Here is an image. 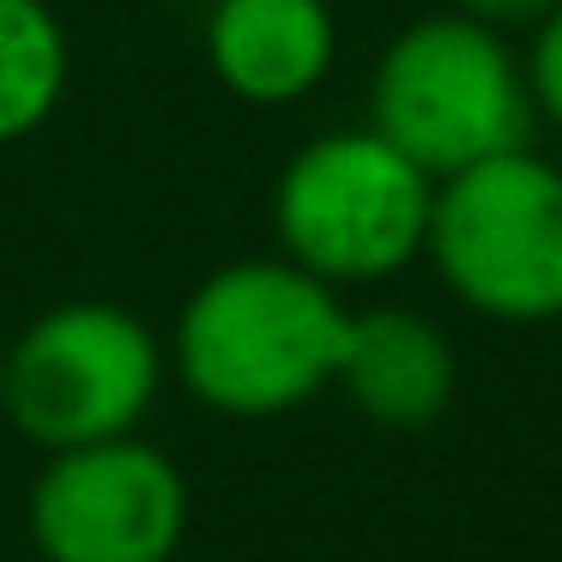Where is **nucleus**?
I'll use <instances>...</instances> for the list:
<instances>
[{"label": "nucleus", "mask_w": 562, "mask_h": 562, "mask_svg": "<svg viewBox=\"0 0 562 562\" xmlns=\"http://www.w3.org/2000/svg\"><path fill=\"white\" fill-rule=\"evenodd\" d=\"M345 327V291L284 255H248L188 291L164 363L218 417H284L333 387Z\"/></svg>", "instance_id": "f257e3e1"}, {"label": "nucleus", "mask_w": 562, "mask_h": 562, "mask_svg": "<svg viewBox=\"0 0 562 562\" xmlns=\"http://www.w3.org/2000/svg\"><path fill=\"white\" fill-rule=\"evenodd\" d=\"M369 127L417 170L441 176L532 139L538 110L508 31L453 13H424L393 31L369 74Z\"/></svg>", "instance_id": "f03ea898"}, {"label": "nucleus", "mask_w": 562, "mask_h": 562, "mask_svg": "<svg viewBox=\"0 0 562 562\" xmlns=\"http://www.w3.org/2000/svg\"><path fill=\"white\" fill-rule=\"evenodd\" d=\"M436 176L417 170L375 127H327L272 182L279 255L333 291L387 284L424 260Z\"/></svg>", "instance_id": "7ed1b4c3"}, {"label": "nucleus", "mask_w": 562, "mask_h": 562, "mask_svg": "<svg viewBox=\"0 0 562 562\" xmlns=\"http://www.w3.org/2000/svg\"><path fill=\"white\" fill-rule=\"evenodd\" d=\"M424 260L453 291V303L484 321H562V164L514 146L441 176Z\"/></svg>", "instance_id": "20e7f679"}, {"label": "nucleus", "mask_w": 562, "mask_h": 562, "mask_svg": "<svg viewBox=\"0 0 562 562\" xmlns=\"http://www.w3.org/2000/svg\"><path fill=\"white\" fill-rule=\"evenodd\" d=\"M164 339L122 303L74 296L13 339L0 405L43 453L134 436L164 393Z\"/></svg>", "instance_id": "39448f33"}, {"label": "nucleus", "mask_w": 562, "mask_h": 562, "mask_svg": "<svg viewBox=\"0 0 562 562\" xmlns=\"http://www.w3.org/2000/svg\"><path fill=\"white\" fill-rule=\"evenodd\" d=\"M188 508L182 465L134 429L49 453L25 526L43 562H176Z\"/></svg>", "instance_id": "423d86ee"}, {"label": "nucleus", "mask_w": 562, "mask_h": 562, "mask_svg": "<svg viewBox=\"0 0 562 562\" xmlns=\"http://www.w3.org/2000/svg\"><path fill=\"white\" fill-rule=\"evenodd\" d=\"M339 61L333 0H206V67L231 98L291 110Z\"/></svg>", "instance_id": "0eeeda50"}, {"label": "nucleus", "mask_w": 562, "mask_h": 562, "mask_svg": "<svg viewBox=\"0 0 562 562\" xmlns=\"http://www.w3.org/2000/svg\"><path fill=\"white\" fill-rule=\"evenodd\" d=\"M333 387L375 429L412 436V429H429L448 417L453 387H460V357H453L448 333L417 308H351Z\"/></svg>", "instance_id": "6e6552de"}, {"label": "nucleus", "mask_w": 562, "mask_h": 562, "mask_svg": "<svg viewBox=\"0 0 562 562\" xmlns=\"http://www.w3.org/2000/svg\"><path fill=\"white\" fill-rule=\"evenodd\" d=\"M74 43L49 0H0V146L31 139L67 98Z\"/></svg>", "instance_id": "1a4fd4ad"}, {"label": "nucleus", "mask_w": 562, "mask_h": 562, "mask_svg": "<svg viewBox=\"0 0 562 562\" xmlns=\"http://www.w3.org/2000/svg\"><path fill=\"white\" fill-rule=\"evenodd\" d=\"M520 67H526V91H532L538 122L562 127V0L532 25V43H526Z\"/></svg>", "instance_id": "9d476101"}, {"label": "nucleus", "mask_w": 562, "mask_h": 562, "mask_svg": "<svg viewBox=\"0 0 562 562\" xmlns=\"http://www.w3.org/2000/svg\"><path fill=\"white\" fill-rule=\"evenodd\" d=\"M448 7L477 19V25H496V31H532L557 0H448Z\"/></svg>", "instance_id": "9b49d317"}]
</instances>
